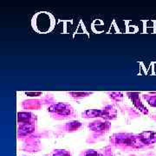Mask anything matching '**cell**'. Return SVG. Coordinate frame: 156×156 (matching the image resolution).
Listing matches in <instances>:
<instances>
[{
	"instance_id": "cell-13",
	"label": "cell",
	"mask_w": 156,
	"mask_h": 156,
	"mask_svg": "<svg viewBox=\"0 0 156 156\" xmlns=\"http://www.w3.org/2000/svg\"><path fill=\"white\" fill-rule=\"evenodd\" d=\"M93 94L92 92H69V95H70L74 98H76V99H79V98H83V97H86L88 95Z\"/></svg>"
},
{
	"instance_id": "cell-4",
	"label": "cell",
	"mask_w": 156,
	"mask_h": 156,
	"mask_svg": "<svg viewBox=\"0 0 156 156\" xmlns=\"http://www.w3.org/2000/svg\"><path fill=\"white\" fill-rule=\"evenodd\" d=\"M111 123L106 120H97L89 124V128L97 134H103L109 130Z\"/></svg>"
},
{
	"instance_id": "cell-10",
	"label": "cell",
	"mask_w": 156,
	"mask_h": 156,
	"mask_svg": "<svg viewBox=\"0 0 156 156\" xmlns=\"http://www.w3.org/2000/svg\"><path fill=\"white\" fill-rule=\"evenodd\" d=\"M102 116V109H87L83 112L84 118H95Z\"/></svg>"
},
{
	"instance_id": "cell-9",
	"label": "cell",
	"mask_w": 156,
	"mask_h": 156,
	"mask_svg": "<svg viewBox=\"0 0 156 156\" xmlns=\"http://www.w3.org/2000/svg\"><path fill=\"white\" fill-rule=\"evenodd\" d=\"M128 96L131 98V100L133 101V103H134V105L137 108H139L140 111H142L144 114H147L148 112H147V108L143 106V104L140 102V101H138V99H139V95L137 93H128Z\"/></svg>"
},
{
	"instance_id": "cell-7",
	"label": "cell",
	"mask_w": 156,
	"mask_h": 156,
	"mask_svg": "<svg viewBox=\"0 0 156 156\" xmlns=\"http://www.w3.org/2000/svg\"><path fill=\"white\" fill-rule=\"evenodd\" d=\"M117 116V111L116 109L111 105L104 107L102 108V116L101 118L103 120L106 121H109V120H113L115 119Z\"/></svg>"
},
{
	"instance_id": "cell-5",
	"label": "cell",
	"mask_w": 156,
	"mask_h": 156,
	"mask_svg": "<svg viewBox=\"0 0 156 156\" xmlns=\"http://www.w3.org/2000/svg\"><path fill=\"white\" fill-rule=\"evenodd\" d=\"M138 137L144 147L147 145H152L156 142V132L145 131V132H142L138 134Z\"/></svg>"
},
{
	"instance_id": "cell-6",
	"label": "cell",
	"mask_w": 156,
	"mask_h": 156,
	"mask_svg": "<svg viewBox=\"0 0 156 156\" xmlns=\"http://www.w3.org/2000/svg\"><path fill=\"white\" fill-rule=\"evenodd\" d=\"M17 122L19 125L22 124H35L37 122L36 115L29 112H21L17 114Z\"/></svg>"
},
{
	"instance_id": "cell-15",
	"label": "cell",
	"mask_w": 156,
	"mask_h": 156,
	"mask_svg": "<svg viewBox=\"0 0 156 156\" xmlns=\"http://www.w3.org/2000/svg\"><path fill=\"white\" fill-rule=\"evenodd\" d=\"M144 99H145L148 104L152 107H156V95H143Z\"/></svg>"
},
{
	"instance_id": "cell-1",
	"label": "cell",
	"mask_w": 156,
	"mask_h": 156,
	"mask_svg": "<svg viewBox=\"0 0 156 156\" xmlns=\"http://www.w3.org/2000/svg\"><path fill=\"white\" fill-rule=\"evenodd\" d=\"M110 142L120 149H131L144 147L140 142L138 134L128 133L113 134V136L110 138Z\"/></svg>"
},
{
	"instance_id": "cell-12",
	"label": "cell",
	"mask_w": 156,
	"mask_h": 156,
	"mask_svg": "<svg viewBox=\"0 0 156 156\" xmlns=\"http://www.w3.org/2000/svg\"><path fill=\"white\" fill-rule=\"evenodd\" d=\"M45 156H71V154L67 150H64V149H56V150L53 151L50 154Z\"/></svg>"
},
{
	"instance_id": "cell-8",
	"label": "cell",
	"mask_w": 156,
	"mask_h": 156,
	"mask_svg": "<svg viewBox=\"0 0 156 156\" xmlns=\"http://www.w3.org/2000/svg\"><path fill=\"white\" fill-rule=\"evenodd\" d=\"M35 130V124H22L18 128V136H26Z\"/></svg>"
},
{
	"instance_id": "cell-16",
	"label": "cell",
	"mask_w": 156,
	"mask_h": 156,
	"mask_svg": "<svg viewBox=\"0 0 156 156\" xmlns=\"http://www.w3.org/2000/svg\"><path fill=\"white\" fill-rule=\"evenodd\" d=\"M109 97L112 100L121 101H122L123 95L121 92H111V93H109Z\"/></svg>"
},
{
	"instance_id": "cell-11",
	"label": "cell",
	"mask_w": 156,
	"mask_h": 156,
	"mask_svg": "<svg viewBox=\"0 0 156 156\" xmlns=\"http://www.w3.org/2000/svg\"><path fill=\"white\" fill-rule=\"evenodd\" d=\"M82 127V123L78 121H73L69 122L66 123L64 125L63 128L67 131V132H74V131H77L78 129H80Z\"/></svg>"
},
{
	"instance_id": "cell-14",
	"label": "cell",
	"mask_w": 156,
	"mask_h": 156,
	"mask_svg": "<svg viewBox=\"0 0 156 156\" xmlns=\"http://www.w3.org/2000/svg\"><path fill=\"white\" fill-rule=\"evenodd\" d=\"M83 156H104V154L100 152V151L94 150V149H90V150H87L82 153Z\"/></svg>"
},
{
	"instance_id": "cell-2",
	"label": "cell",
	"mask_w": 156,
	"mask_h": 156,
	"mask_svg": "<svg viewBox=\"0 0 156 156\" xmlns=\"http://www.w3.org/2000/svg\"><path fill=\"white\" fill-rule=\"evenodd\" d=\"M32 27L38 33L45 34L51 31L56 24L54 17L46 11H40L34 15L32 18Z\"/></svg>"
},
{
	"instance_id": "cell-3",
	"label": "cell",
	"mask_w": 156,
	"mask_h": 156,
	"mask_svg": "<svg viewBox=\"0 0 156 156\" xmlns=\"http://www.w3.org/2000/svg\"><path fill=\"white\" fill-rule=\"evenodd\" d=\"M48 111L50 112L51 116L53 118H56L57 120H61V119H65L71 117L74 115V109L69 104L66 103H56L53 104L49 108Z\"/></svg>"
}]
</instances>
